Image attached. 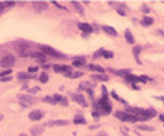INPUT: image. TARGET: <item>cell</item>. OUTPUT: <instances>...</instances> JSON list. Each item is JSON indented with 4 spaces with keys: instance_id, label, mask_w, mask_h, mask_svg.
Segmentation results:
<instances>
[{
    "instance_id": "cell-1",
    "label": "cell",
    "mask_w": 164,
    "mask_h": 136,
    "mask_svg": "<svg viewBox=\"0 0 164 136\" xmlns=\"http://www.w3.org/2000/svg\"><path fill=\"white\" fill-rule=\"evenodd\" d=\"M114 117L119 119V120H122V121H131V123H136V121H138V117L128 114L126 111H116Z\"/></svg>"
},
{
    "instance_id": "cell-2",
    "label": "cell",
    "mask_w": 164,
    "mask_h": 136,
    "mask_svg": "<svg viewBox=\"0 0 164 136\" xmlns=\"http://www.w3.org/2000/svg\"><path fill=\"white\" fill-rule=\"evenodd\" d=\"M40 50H41V53H44V54H50V56H53V57H65V54H62V53H59V51H56L54 48H52V47H48V45H40Z\"/></svg>"
},
{
    "instance_id": "cell-3",
    "label": "cell",
    "mask_w": 164,
    "mask_h": 136,
    "mask_svg": "<svg viewBox=\"0 0 164 136\" xmlns=\"http://www.w3.org/2000/svg\"><path fill=\"white\" fill-rule=\"evenodd\" d=\"M13 65H15V57L12 54H7V56H5L2 60H0V66L5 67V69H10Z\"/></svg>"
},
{
    "instance_id": "cell-4",
    "label": "cell",
    "mask_w": 164,
    "mask_h": 136,
    "mask_svg": "<svg viewBox=\"0 0 164 136\" xmlns=\"http://www.w3.org/2000/svg\"><path fill=\"white\" fill-rule=\"evenodd\" d=\"M19 104L23 107V108H27V107H29V105H32L34 103H35V100H34V97H29V95H19Z\"/></svg>"
},
{
    "instance_id": "cell-5",
    "label": "cell",
    "mask_w": 164,
    "mask_h": 136,
    "mask_svg": "<svg viewBox=\"0 0 164 136\" xmlns=\"http://www.w3.org/2000/svg\"><path fill=\"white\" fill-rule=\"evenodd\" d=\"M43 116H44V113H43V111H40V110H35V111H31L28 117H29V120L38 121V120H41V119H43Z\"/></svg>"
},
{
    "instance_id": "cell-6",
    "label": "cell",
    "mask_w": 164,
    "mask_h": 136,
    "mask_svg": "<svg viewBox=\"0 0 164 136\" xmlns=\"http://www.w3.org/2000/svg\"><path fill=\"white\" fill-rule=\"evenodd\" d=\"M72 100H73L75 103H78L79 105H82V107H86V105H88L86 101H85V98H84L82 95H79V94H73V95H72Z\"/></svg>"
},
{
    "instance_id": "cell-7",
    "label": "cell",
    "mask_w": 164,
    "mask_h": 136,
    "mask_svg": "<svg viewBox=\"0 0 164 136\" xmlns=\"http://www.w3.org/2000/svg\"><path fill=\"white\" fill-rule=\"evenodd\" d=\"M32 6H34V9L37 12H43V10H46L48 7V3H46V2H34Z\"/></svg>"
},
{
    "instance_id": "cell-8",
    "label": "cell",
    "mask_w": 164,
    "mask_h": 136,
    "mask_svg": "<svg viewBox=\"0 0 164 136\" xmlns=\"http://www.w3.org/2000/svg\"><path fill=\"white\" fill-rule=\"evenodd\" d=\"M126 113H128V114H131V116H135V117H138V116H141L142 110H141V108H138V107H128V110H126Z\"/></svg>"
},
{
    "instance_id": "cell-9",
    "label": "cell",
    "mask_w": 164,
    "mask_h": 136,
    "mask_svg": "<svg viewBox=\"0 0 164 136\" xmlns=\"http://www.w3.org/2000/svg\"><path fill=\"white\" fill-rule=\"evenodd\" d=\"M65 125H69V120H53L47 123V126H65Z\"/></svg>"
},
{
    "instance_id": "cell-10",
    "label": "cell",
    "mask_w": 164,
    "mask_h": 136,
    "mask_svg": "<svg viewBox=\"0 0 164 136\" xmlns=\"http://www.w3.org/2000/svg\"><path fill=\"white\" fill-rule=\"evenodd\" d=\"M53 69H54V72H57V73H66V72L70 70V67H68V66H62V65H54Z\"/></svg>"
},
{
    "instance_id": "cell-11",
    "label": "cell",
    "mask_w": 164,
    "mask_h": 136,
    "mask_svg": "<svg viewBox=\"0 0 164 136\" xmlns=\"http://www.w3.org/2000/svg\"><path fill=\"white\" fill-rule=\"evenodd\" d=\"M79 29L84 31L85 34H91L92 32V27L90 25V23H85V22L84 23H79Z\"/></svg>"
},
{
    "instance_id": "cell-12",
    "label": "cell",
    "mask_w": 164,
    "mask_h": 136,
    "mask_svg": "<svg viewBox=\"0 0 164 136\" xmlns=\"http://www.w3.org/2000/svg\"><path fill=\"white\" fill-rule=\"evenodd\" d=\"M84 75L82 72H72V70H69V72H66L65 73V76L66 78H70V79H75V78H81Z\"/></svg>"
},
{
    "instance_id": "cell-13",
    "label": "cell",
    "mask_w": 164,
    "mask_h": 136,
    "mask_svg": "<svg viewBox=\"0 0 164 136\" xmlns=\"http://www.w3.org/2000/svg\"><path fill=\"white\" fill-rule=\"evenodd\" d=\"M103 31H104L106 34L111 35V37H116V35H117V31L113 28V27H108V25H104V27H103Z\"/></svg>"
},
{
    "instance_id": "cell-14",
    "label": "cell",
    "mask_w": 164,
    "mask_h": 136,
    "mask_svg": "<svg viewBox=\"0 0 164 136\" xmlns=\"http://www.w3.org/2000/svg\"><path fill=\"white\" fill-rule=\"evenodd\" d=\"M53 98H54V101L56 103H60L62 105H68V100H66V98L65 97H62V95H59V94H56V95H53Z\"/></svg>"
},
{
    "instance_id": "cell-15",
    "label": "cell",
    "mask_w": 164,
    "mask_h": 136,
    "mask_svg": "<svg viewBox=\"0 0 164 136\" xmlns=\"http://www.w3.org/2000/svg\"><path fill=\"white\" fill-rule=\"evenodd\" d=\"M43 130H44V126H34L31 129V135L32 136H40L43 133Z\"/></svg>"
},
{
    "instance_id": "cell-16",
    "label": "cell",
    "mask_w": 164,
    "mask_h": 136,
    "mask_svg": "<svg viewBox=\"0 0 164 136\" xmlns=\"http://www.w3.org/2000/svg\"><path fill=\"white\" fill-rule=\"evenodd\" d=\"M18 78L23 79V81H28V79H34L35 75H34V73H23V72H21V73H18Z\"/></svg>"
},
{
    "instance_id": "cell-17",
    "label": "cell",
    "mask_w": 164,
    "mask_h": 136,
    "mask_svg": "<svg viewBox=\"0 0 164 136\" xmlns=\"http://www.w3.org/2000/svg\"><path fill=\"white\" fill-rule=\"evenodd\" d=\"M125 38H126V41H128L129 44H133L135 43V38H133V35H132V32L129 29L125 31Z\"/></svg>"
},
{
    "instance_id": "cell-18",
    "label": "cell",
    "mask_w": 164,
    "mask_h": 136,
    "mask_svg": "<svg viewBox=\"0 0 164 136\" xmlns=\"http://www.w3.org/2000/svg\"><path fill=\"white\" fill-rule=\"evenodd\" d=\"M141 45H135L133 47V56H135V59H136V61L138 63H141V60H139V53H141Z\"/></svg>"
},
{
    "instance_id": "cell-19",
    "label": "cell",
    "mask_w": 164,
    "mask_h": 136,
    "mask_svg": "<svg viewBox=\"0 0 164 136\" xmlns=\"http://www.w3.org/2000/svg\"><path fill=\"white\" fill-rule=\"evenodd\" d=\"M94 85H91L90 82H82V83H79V91H88L90 88H92Z\"/></svg>"
},
{
    "instance_id": "cell-20",
    "label": "cell",
    "mask_w": 164,
    "mask_h": 136,
    "mask_svg": "<svg viewBox=\"0 0 164 136\" xmlns=\"http://www.w3.org/2000/svg\"><path fill=\"white\" fill-rule=\"evenodd\" d=\"M73 123H75V125H85L86 120H85L84 116H76V117L73 119Z\"/></svg>"
},
{
    "instance_id": "cell-21",
    "label": "cell",
    "mask_w": 164,
    "mask_h": 136,
    "mask_svg": "<svg viewBox=\"0 0 164 136\" xmlns=\"http://www.w3.org/2000/svg\"><path fill=\"white\" fill-rule=\"evenodd\" d=\"M72 6L75 7V10H76L79 15H84V7H82V6H81L78 2H72Z\"/></svg>"
},
{
    "instance_id": "cell-22",
    "label": "cell",
    "mask_w": 164,
    "mask_h": 136,
    "mask_svg": "<svg viewBox=\"0 0 164 136\" xmlns=\"http://www.w3.org/2000/svg\"><path fill=\"white\" fill-rule=\"evenodd\" d=\"M82 65H85V57H75L73 66H82Z\"/></svg>"
},
{
    "instance_id": "cell-23",
    "label": "cell",
    "mask_w": 164,
    "mask_h": 136,
    "mask_svg": "<svg viewBox=\"0 0 164 136\" xmlns=\"http://www.w3.org/2000/svg\"><path fill=\"white\" fill-rule=\"evenodd\" d=\"M92 79H94V81L107 82V81H108V76H107V75H92Z\"/></svg>"
},
{
    "instance_id": "cell-24",
    "label": "cell",
    "mask_w": 164,
    "mask_h": 136,
    "mask_svg": "<svg viewBox=\"0 0 164 136\" xmlns=\"http://www.w3.org/2000/svg\"><path fill=\"white\" fill-rule=\"evenodd\" d=\"M32 57L38 59V60H41V61H46V54L41 53V51H35V53H32Z\"/></svg>"
},
{
    "instance_id": "cell-25",
    "label": "cell",
    "mask_w": 164,
    "mask_h": 136,
    "mask_svg": "<svg viewBox=\"0 0 164 136\" xmlns=\"http://www.w3.org/2000/svg\"><path fill=\"white\" fill-rule=\"evenodd\" d=\"M153 22H154V21H153V18H149V16H145V18L142 19V22H141V23H142L144 27H149V25H153Z\"/></svg>"
},
{
    "instance_id": "cell-26",
    "label": "cell",
    "mask_w": 164,
    "mask_h": 136,
    "mask_svg": "<svg viewBox=\"0 0 164 136\" xmlns=\"http://www.w3.org/2000/svg\"><path fill=\"white\" fill-rule=\"evenodd\" d=\"M90 69H91V70H94V72H100V73H104V72H106V70H104V67L98 66V65H90Z\"/></svg>"
},
{
    "instance_id": "cell-27",
    "label": "cell",
    "mask_w": 164,
    "mask_h": 136,
    "mask_svg": "<svg viewBox=\"0 0 164 136\" xmlns=\"http://www.w3.org/2000/svg\"><path fill=\"white\" fill-rule=\"evenodd\" d=\"M126 79H128L129 82H132V85H135L136 82H139V78H138V76H133V75H131V73H129L128 76H126Z\"/></svg>"
},
{
    "instance_id": "cell-28",
    "label": "cell",
    "mask_w": 164,
    "mask_h": 136,
    "mask_svg": "<svg viewBox=\"0 0 164 136\" xmlns=\"http://www.w3.org/2000/svg\"><path fill=\"white\" fill-rule=\"evenodd\" d=\"M43 101H44V103H48V104H56V101H54L53 97H44Z\"/></svg>"
},
{
    "instance_id": "cell-29",
    "label": "cell",
    "mask_w": 164,
    "mask_h": 136,
    "mask_svg": "<svg viewBox=\"0 0 164 136\" xmlns=\"http://www.w3.org/2000/svg\"><path fill=\"white\" fill-rule=\"evenodd\" d=\"M139 129H141V130H147V132H153V130H154L153 126H147V125H141Z\"/></svg>"
},
{
    "instance_id": "cell-30",
    "label": "cell",
    "mask_w": 164,
    "mask_h": 136,
    "mask_svg": "<svg viewBox=\"0 0 164 136\" xmlns=\"http://www.w3.org/2000/svg\"><path fill=\"white\" fill-rule=\"evenodd\" d=\"M129 73H131V70H117L116 75H119V76H128Z\"/></svg>"
},
{
    "instance_id": "cell-31",
    "label": "cell",
    "mask_w": 164,
    "mask_h": 136,
    "mask_svg": "<svg viewBox=\"0 0 164 136\" xmlns=\"http://www.w3.org/2000/svg\"><path fill=\"white\" fill-rule=\"evenodd\" d=\"M10 73H12V70H10V69H6V70H3V72H0V78L10 76Z\"/></svg>"
},
{
    "instance_id": "cell-32",
    "label": "cell",
    "mask_w": 164,
    "mask_h": 136,
    "mask_svg": "<svg viewBox=\"0 0 164 136\" xmlns=\"http://www.w3.org/2000/svg\"><path fill=\"white\" fill-rule=\"evenodd\" d=\"M40 82H41V83L48 82V75H47V73H43V75L40 76Z\"/></svg>"
},
{
    "instance_id": "cell-33",
    "label": "cell",
    "mask_w": 164,
    "mask_h": 136,
    "mask_svg": "<svg viewBox=\"0 0 164 136\" xmlns=\"http://www.w3.org/2000/svg\"><path fill=\"white\" fill-rule=\"evenodd\" d=\"M103 57L111 59V57H113V53H110V51H106V50H103Z\"/></svg>"
},
{
    "instance_id": "cell-34",
    "label": "cell",
    "mask_w": 164,
    "mask_h": 136,
    "mask_svg": "<svg viewBox=\"0 0 164 136\" xmlns=\"http://www.w3.org/2000/svg\"><path fill=\"white\" fill-rule=\"evenodd\" d=\"M111 97H113V98H114V100H117V101H122V103H123V100H122V98H120V97H119V95H117V94H116L114 91H113V92H111Z\"/></svg>"
},
{
    "instance_id": "cell-35",
    "label": "cell",
    "mask_w": 164,
    "mask_h": 136,
    "mask_svg": "<svg viewBox=\"0 0 164 136\" xmlns=\"http://www.w3.org/2000/svg\"><path fill=\"white\" fill-rule=\"evenodd\" d=\"M38 91H40V88H38V86H35V88H31V89H29V92H31V94H37Z\"/></svg>"
},
{
    "instance_id": "cell-36",
    "label": "cell",
    "mask_w": 164,
    "mask_h": 136,
    "mask_svg": "<svg viewBox=\"0 0 164 136\" xmlns=\"http://www.w3.org/2000/svg\"><path fill=\"white\" fill-rule=\"evenodd\" d=\"M37 70H38V67H37V66H32V67H29V69H28V72H29V73H34V72H37Z\"/></svg>"
},
{
    "instance_id": "cell-37",
    "label": "cell",
    "mask_w": 164,
    "mask_h": 136,
    "mask_svg": "<svg viewBox=\"0 0 164 136\" xmlns=\"http://www.w3.org/2000/svg\"><path fill=\"white\" fill-rule=\"evenodd\" d=\"M149 81V78H147V76H139V82H148Z\"/></svg>"
},
{
    "instance_id": "cell-38",
    "label": "cell",
    "mask_w": 164,
    "mask_h": 136,
    "mask_svg": "<svg viewBox=\"0 0 164 136\" xmlns=\"http://www.w3.org/2000/svg\"><path fill=\"white\" fill-rule=\"evenodd\" d=\"M12 79V76H5V78H0V81L2 82H7V81H10Z\"/></svg>"
},
{
    "instance_id": "cell-39",
    "label": "cell",
    "mask_w": 164,
    "mask_h": 136,
    "mask_svg": "<svg viewBox=\"0 0 164 136\" xmlns=\"http://www.w3.org/2000/svg\"><path fill=\"white\" fill-rule=\"evenodd\" d=\"M101 92H103L104 98H107V89H106V86H103V88H101Z\"/></svg>"
},
{
    "instance_id": "cell-40",
    "label": "cell",
    "mask_w": 164,
    "mask_h": 136,
    "mask_svg": "<svg viewBox=\"0 0 164 136\" xmlns=\"http://www.w3.org/2000/svg\"><path fill=\"white\" fill-rule=\"evenodd\" d=\"M92 117L98 119V111H92Z\"/></svg>"
},
{
    "instance_id": "cell-41",
    "label": "cell",
    "mask_w": 164,
    "mask_h": 136,
    "mask_svg": "<svg viewBox=\"0 0 164 136\" xmlns=\"http://www.w3.org/2000/svg\"><path fill=\"white\" fill-rule=\"evenodd\" d=\"M160 120H161V121L164 123V114H160Z\"/></svg>"
},
{
    "instance_id": "cell-42",
    "label": "cell",
    "mask_w": 164,
    "mask_h": 136,
    "mask_svg": "<svg viewBox=\"0 0 164 136\" xmlns=\"http://www.w3.org/2000/svg\"><path fill=\"white\" fill-rule=\"evenodd\" d=\"M157 98H158L160 101H163V103H164V97H157Z\"/></svg>"
},
{
    "instance_id": "cell-43",
    "label": "cell",
    "mask_w": 164,
    "mask_h": 136,
    "mask_svg": "<svg viewBox=\"0 0 164 136\" xmlns=\"http://www.w3.org/2000/svg\"><path fill=\"white\" fill-rule=\"evenodd\" d=\"M98 136H107V135H106V133H103V132H101V133H100V135H98Z\"/></svg>"
},
{
    "instance_id": "cell-44",
    "label": "cell",
    "mask_w": 164,
    "mask_h": 136,
    "mask_svg": "<svg viewBox=\"0 0 164 136\" xmlns=\"http://www.w3.org/2000/svg\"><path fill=\"white\" fill-rule=\"evenodd\" d=\"M21 136H27V135H21Z\"/></svg>"
}]
</instances>
